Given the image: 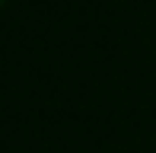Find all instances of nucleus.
Instances as JSON below:
<instances>
[{"label": "nucleus", "instance_id": "obj_1", "mask_svg": "<svg viewBox=\"0 0 156 153\" xmlns=\"http://www.w3.org/2000/svg\"><path fill=\"white\" fill-rule=\"evenodd\" d=\"M0 3H3V0H0Z\"/></svg>", "mask_w": 156, "mask_h": 153}]
</instances>
